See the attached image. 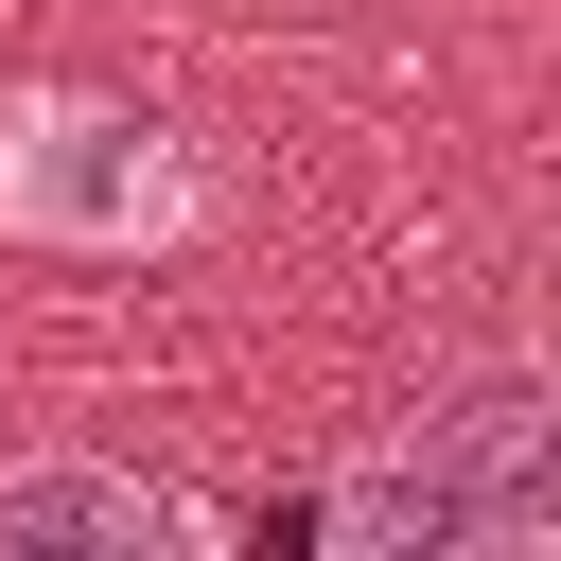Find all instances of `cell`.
Listing matches in <instances>:
<instances>
[{
    "label": "cell",
    "mask_w": 561,
    "mask_h": 561,
    "mask_svg": "<svg viewBox=\"0 0 561 561\" xmlns=\"http://www.w3.org/2000/svg\"><path fill=\"white\" fill-rule=\"evenodd\" d=\"M210 508L123 473V456H18L0 473V561H193Z\"/></svg>",
    "instance_id": "cell-3"
},
{
    "label": "cell",
    "mask_w": 561,
    "mask_h": 561,
    "mask_svg": "<svg viewBox=\"0 0 561 561\" xmlns=\"http://www.w3.org/2000/svg\"><path fill=\"white\" fill-rule=\"evenodd\" d=\"M193 228V158L140 105L88 88H18L0 105V245H70V263H140Z\"/></svg>",
    "instance_id": "cell-2"
},
{
    "label": "cell",
    "mask_w": 561,
    "mask_h": 561,
    "mask_svg": "<svg viewBox=\"0 0 561 561\" xmlns=\"http://www.w3.org/2000/svg\"><path fill=\"white\" fill-rule=\"evenodd\" d=\"M351 561H543L561 543V421L526 368H473L456 403H421L403 438H368L316 508Z\"/></svg>",
    "instance_id": "cell-1"
}]
</instances>
